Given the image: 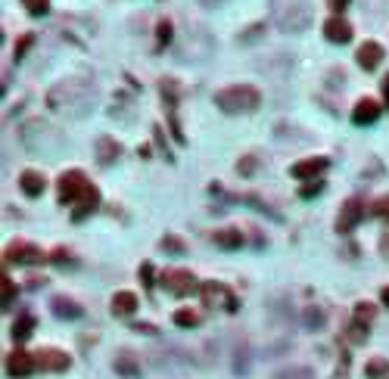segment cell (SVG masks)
<instances>
[{"label":"cell","mask_w":389,"mask_h":379,"mask_svg":"<svg viewBox=\"0 0 389 379\" xmlns=\"http://www.w3.org/2000/svg\"><path fill=\"white\" fill-rule=\"evenodd\" d=\"M258 103H262V93L256 90L252 84H231L221 87L215 93V106L227 115H246V112H256Z\"/></svg>","instance_id":"cell-1"},{"label":"cell","mask_w":389,"mask_h":379,"mask_svg":"<svg viewBox=\"0 0 389 379\" xmlns=\"http://www.w3.org/2000/svg\"><path fill=\"white\" fill-rule=\"evenodd\" d=\"M271 10H274V19L283 31H302L312 22V6L305 0H274Z\"/></svg>","instance_id":"cell-2"},{"label":"cell","mask_w":389,"mask_h":379,"mask_svg":"<svg viewBox=\"0 0 389 379\" xmlns=\"http://www.w3.org/2000/svg\"><path fill=\"white\" fill-rule=\"evenodd\" d=\"M94 190V184H91L88 177H84V171H78V168H72V171H66L63 177L57 180V196L63 205H72L75 208L78 202H82L88 193Z\"/></svg>","instance_id":"cell-3"},{"label":"cell","mask_w":389,"mask_h":379,"mask_svg":"<svg viewBox=\"0 0 389 379\" xmlns=\"http://www.w3.org/2000/svg\"><path fill=\"white\" fill-rule=\"evenodd\" d=\"M3 258H7L10 264H41V261H44V252H41V246H35V242H28V240H13L7 246V252H3Z\"/></svg>","instance_id":"cell-4"},{"label":"cell","mask_w":389,"mask_h":379,"mask_svg":"<svg viewBox=\"0 0 389 379\" xmlns=\"http://www.w3.org/2000/svg\"><path fill=\"white\" fill-rule=\"evenodd\" d=\"M361 221H364V199L349 196L343 202V208H339V215H336V230L339 233H352Z\"/></svg>","instance_id":"cell-5"},{"label":"cell","mask_w":389,"mask_h":379,"mask_svg":"<svg viewBox=\"0 0 389 379\" xmlns=\"http://www.w3.org/2000/svg\"><path fill=\"white\" fill-rule=\"evenodd\" d=\"M159 283H162L165 289L171 292V295H190V292L196 289V277H193L190 271H184V267H175V271H162Z\"/></svg>","instance_id":"cell-6"},{"label":"cell","mask_w":389,"mask_h":379,"mask_svg":"<svg viewBox=\"0 0 389 379\" xmlns=\"http://www.w3.org/2000/svg\"><path fill=\"white\" fill-rule=\"evenodd\" d=\"M200 292H202V302L206 304H215V308H227V311H234L237 308V298H234V292L227 289L225 283H202L200 286Z\"/></svg>","instance_id":"cell-7"},{"label":"cell","mask_w":389,"mask_h":379,"mask_svg":"<svg viewBox=\"0 0 389 379\" xmlns=\"http://www.w3.org/2000/svg\"><path fill=\"white\" fill-rule=\"evenodd\" d=\"M35 360H38L41 370H50V373L69 370V364H72V358L66 351H59V348H41V351L35 354Z\"/></svg>","instance_id":"cell-8"},{"label":"cell","mask_w":389,"mask_h":379,"mask_svg":"<svg viewBox=\"0 0 389 379\" xmlns=\"http://www.w3.org/2000/svg\"><path fill=\"white\" fill-rule=\"evenodd\" d=\"M327 165H330L327 155H308V159L296 162V165L290 168V174H293V177H318L321 171H327Z\"/></svg>","instance_id":"cell-9"},{"label":"cell","mask_w":389,"mask_h":379,"mask_svg":"<svg viewBox=\"0 0 389 379\" xmlns=\"http://www.w3.org/2000/svg\"><path fill=\"white\" fill-rule=\"evenodd\" d=\"M380 112H383V106L377 103V99L364 97V99H358L355 109H352V122L355 124H374L377 118H380Z\"/></svg>","instance_id":"cell-10"},{"label":"cell","mask_w":389,"mask_h":379,"mask_svg":"<svg viewBox=\"0 0 389 379\" xmlns=\"http://www.w3.org/2000/svg\"><path fill=\"white\" fill-rule=\"evenodd\" d=\"M355 59H358V66H361L364 72H374V68L383 62V47H380L377 41H364L361 47H358V56H355Z\"/></svg>","instance_id":"cell-11"},{"label":"cell","mask_w":389,"mask_h":379,"mask_svg":"<svg viewBox=\"0 0 389 379\" xmlns=\"http://www.w3.org/2000/svg\"><path fill=\"white\" fill-rule=\"evenodd\" d=\"M38 367V360H35V354H28V351H13L7 358V373L10 376H28V373Z\"/></svg>","instance_id":"cell-12"},{"label":"cell","mask_w":389,"mask_h":379,"mask_svg":"<svg viewBox=\"0 0 389 379\" xmlns=\"http://www.w3.org/2000/svg\"><path fill=\"white\" fill-rule=\"evenodd\" d=\"M324 37L333 43H349L352 41V25L343 16H333L324 22Z\"/></svg>","instance_id":"cell-13"},{"label":"cell","mask_w":389,"mask_h":379,"mask_svg":"<svg viewBox=\"0 0 389 379\" xmlns=\"http://www.w3.org/2000/svg\"><path fill=\"white\" fill-rule=\"evenodd\" d=\"M19 186H22L26 196H41L44 186H47V180H44V174L41 171H22L19 174Z\"/></svg>","instance_id":"cell-14"},{"label":"cell","mask_w":389,"mask_h":379,"mask_svg":"<svg viewBox=\"0 0 389 379\" xmlns=\"http://www.w3.org/2000/svg\"><path fill=\"white\" fill-rule=\"evenodd\" d=\"M137 311V295L134 292H115L113 295V314L115 317H131Z\"/></svg>","instance_id":"cell-15"},{"label":"cell","mask_w":389,"mask_h":379,"mask_svg":"<svg viewBox=\"0 0 389 379\" xmlns=\"http://www.w3.org/2000/svg\"><path fill=\"white\" fill-rule=\"evenodd\" d=\"M97 205H100V190H97V186H94V190H91L88 196H84L82 202L75 205V208H72V221H84V217H88L91 211L97 208Z\"/></svg>","instance_id":"cell-16"},{"label":"cell","mask_w":389,"mask_h":379,"mask_svg":"<svg viewBox=\"0 0 389 379\" xmlns=\"http://www.w3.org/2000/svg\"><path fill=\"white\" fill-rule=\"evenodd\" d=\"M215 246H221V249H240V246H243V233H240V230H234V227L215 230Z\"/></svg>","instance_id":"cell-17"},{"label":"cell","mask_w":389,"mask_h":379,"mask_svg":"<svg viewBox=\"0 0 389 379\" xmlns=\"http://www.w3.org/2000/svg\"><path fill=\"white\" fill-rule=\"evenodd\" d=\"M53 311H57L59 317H69V320H75V317H82V308H78L75 302H69V298H53Z\"/></svg>","instance_id":"cell-18"},{"label":"cell","mask_w":389,"mask_h":379,"mask_svg":"<svg viewBox=\"0 0 389 379\" xmlns=\"http://www.w3.org/2000/svg\"><path fill=\"white\" fill-rule=\"evenodd\" d=\"M364 376H368V379H389V360H383V358L368 360V367H364Z\"/></svg>","instance_id":"cell-19"},{"label":"cell","mask_w":389,"mask_h":379,"mask_svg":"<svg viewBox=\"0 0 389 379\" xmlns=\"http://www.w3.org/2000/svg\"><path fill=\"white\" fill-rule=\"evenodd\" d=\"M97 155H100V162L103 165H109L113 159H119V143H113L109 137H103L100 140V146H97Z\"/></svg>","instance_id":"cell-20"},{"label":"cell","mask_w":389,"mask_h":379,"mask_svg":"<svg viewBox=\"0 0 389 379\" xmlns=\"http://www.w3.org/2000/svg\"><path fill=\"white\" fill-rule=\"evenodd\" d=\"M32 329H35V317L32 314H22L19 320H16V327H13V339H28L32 336Z\"/></svg>","instance_id":"cell-21"},{"label":"cell","mask_w":389,"mask_h":379,"mask_svg":"<svg viewBox=\"0 0 389 379\" xmlns=\"http://www.w3.org/2000/svg\"><path fill=\"white\" fill-rule=\"evenodd\" d=\"M175 323L178 327H196V323H200V311H193V308L175 311Z\"/></svg>","instance_id":"cell-22"},{"label":"cell","mask_w":389,"mask_h":379,"mask_svg":"<svg viewBox=\"0 0 389 379\" xmlns=\"http://www.w3.org/2000/svg\"><path fill=\"white\" fill-rule=\"evenodd\" d=\"M370 320H374V304H370V302H358L355 304V323H364V327H368Z\"/></svg>","instance_id":"cell-23"},{"label":"cell","mask_w":389,"mask_h":379,"mask_svg":"<svg viewBox=\"0 0 389 379\" xmlns=\"http://www.w3.org/2000/svg\"><path fill=\"white\" fill-rule=\"evenodd\" d=\"M22 6H26L32 16H44L47 6H50V0H22Z\"/></svg>","instance_id":"cell-24"},{"label":"cell","mask_w":389,"mask_h":379,"mask_svg":"<svg viewBox=\"0 0 389 379\" xmlns=\"http://www.w3.org/2000/svg\"><path fill=\"white\" fill-rule=\"evenodd\" d=\"M370 211H374V215L380 217V221H389V196H380V199H377L374 208H370Z\"/></svg>","instance_id":"cell-25"},{"label":"cell","mask_w":389,"mask_h":379,"mask_svg":"<svg viewBox=\"0 0 389 379\" xmlns=\"http://www.w3.org/2000/svg\"><path fill=\"white\" fill-rule=\"evenodd\" d=\"M13 295H16V286L10 277H3V308H10L13 304Z\"/></svg>","instance_id":"cell-26"},{"label":"cell","mask_w":389,"mask_h":379,"mask_svg":"<svg viewBox=\"0 0 389 379\" xmlns=\"http://www.w3.org/2000/svg\"><path fill=\"white\" fill-rule=\"evenodd\" d=\"M162 249H169V252H175V255L184 252V246H181V240H178V236H165V240H162Z\"/></svg>","instance_id":"cell-27"},{"label":"cell","mask_w":389,"mask_h":379,"mask_svg":"<svg viewBox=\"0 0 389 379\" xmlns=\"http://www.w3.org/2000/svg\"><path fill=\"white\" fill-rule=\"evenodd\" d=\"M32 41H35L32 35H22V37H19V43H16V59H19V56H26V50L32 47Z\"/></svg>","instance_id":"cell-28"},{"label":"cell","mask_w":389,"mask_h":379,"mask_svg":"<svg viewBox=\"0 0 389 379\" xmlns=\"http://www.w3.org/2000/svg\"><path fill=\"white\" fill-rule=\"evenodd\" d=\"M169 37H171V25L162 22L159 25V43H169Z\"/></svg>","instance_id":"cell-29"},{"label":"cell","mask_w":389,"mask_h":379,"mask_svg":"<svg viewBox=\"0 0 389 379\" xmlns=\"http://www.w3.org/2000/svg\"><path fill=\"white\" fill-rule=\"evenodd\" d=\"M318 190H321V184H308V186H302V190H299V196L302 199H312Z\"/></svg>","instance_id":"cell-30"},{"label":"cell","mask_w":389,"mask_h":379,"mask_svg":"<svg viewBox=\"0 0 389 379\" xmlns=\"http://www.w3.org/2000/svg\"><path fill=\"white\" fill-rule=\"evenodd\" d=\"M140 277H144L146 286H153V264H144V267H140Z\"/></svg>","instance_id":"cell-31"},{"label":"cell","mask_w":389,"mask_h":379,"mask_svg":"<svg viewBox=\"0 0 389 379\" xmlns=\"http://www.w3.org/2000/svg\"><path fill=\"white\" fill-rule=\"evenodd\" d=\"M383 103L389 106V75H386V78H383Z\"/></svg>","instance_id":"cell-32"},{"label":"cell","mask_w":389,"mask_h":379,"mask_svg":"<svg viewBox=\"0 0 389 379\" xmlns=\"http://www.w3.org/2000/svg\"><path fill=\"white\" fill-rule=\"evenodd\" d=\"M345 3L349 0H330V10H345Z\"/></svg>","instance_id":"cell-33"},{"label":"cell","mask_w":389,"mask_h":379,"mask_svg":"<svg viewBox=\"0 0 389 379\" xmlns=\"http://www.w3.org/2000/svg\"><path fill=\"white\" fill-rule=\"evenodd\" d=\"M383 304L389 308V286H383Z\"/></svg>","instance_id":"cell-34"},{"label":"cell","mask_w":389,"mask_h":379,"mask_svg":"<svg viewBox=\"0 0 389 379\" xmlns=\"http://www.w3.org/2000/svg\"><path fill=\"white\" fill-rule=\"evenodd\" d=\"M383 255H389V236H383Z\"/></svg>","instance_id":"cell-35"},{"label":"cell","mask_w":389,"mask_h":379,"mask_svg":"<svg viewBox=\"0 0 389 379\" xmlns=\"http://www.w3.org/2000/svg\"><path fill=\"white\" fill-rule=\"evenodd\" d=\"M202 6H215V3H221V0H200Z\"/></svg>","instance_id":"cell-36"}]
</instances>
